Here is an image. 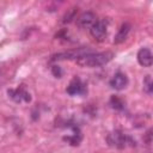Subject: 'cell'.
Returning a JSON list of instances; mask_svg holds the SVG:
<instances>
[{"label": "cell", "instance_id": "cell-1", "mask_svg": "<svg viewBox=\"0 0 153 153\" xmlns=\"http://www.w3.org/2000/svg\"><path fill=\"white\" fill-rule=\"evenodd\" d=\"M114 57V53L111 51H103V53H86L78 57L75 62L81 67H100L106 65Z\"/></svg>", "mask_w": 153, "mask_h": 153}, {"label": "cell", "instance_id": "cell-2", "mask_svg": "<svg viewBox=\"0 0 153 153\" xmlns=\"http://www.w3.org/2000/svg\"><path fill=\"white\" fill-rule=\"evenodd\" d=\"M106 141H108L109 146L115 147V148H124L128 145H130V146L135 145V141L121 130H115V131L110 133L106 137Z\"/></svg>", "mask_w": 153, "mask_h": 153}, {"label": "cell", "instance_id": "cell-3", "mask_svg": "<svg viewBox=\"0 0 153 153\" xmlns=\"http://www.w3.org/2000/svg\"><path fill=\"white\" fill-rule=\"evenodd\" d=\"M7 93H8V97L16 103H30L31 102V94L26 91L24 85H20L17 88H10Z\"/></svg>", "mask_w": 153, "mask_h": 153}, {"label": "cell", "instance_id": "cell-4", "mask_svg": "<svg viewBox=\"0 0 153 153\" xmlns=\"http://www.w3.org/2000/svg\"><path fill=\"white\" fill-rule=\"evenodd\" d=\"M106 29H108V24H106V20L104 19H99V20H96V23L90 27V32L92 35V37L96 39V41H104L105 37H106Z\"/></svg>", "mask_w": 153, "mask_h": 153}, {"label": "cell", "instance_id": "cell-5", "mask_svg": "<svg viewBox=\"0 0 153 153\" xmlns=\"http://www.w3.org/2000/svg\"><path fill=\"white\" fill-rule=\"evenodd\" d=\"M66 92L71 96H81L87 92V88H86V85L80 80V78L74 76L71 80V82L68 84Z\"/></svg>", "mask_w": 153, "mask_h": 153}, {"label": "cell", "instance_id": "cell-6", "mask_svg": "<svg viewBox=\"0 0 153 153\" xmlns=\"http://www.w3.org/2000/svg\"><path fill=\"white\" fill-rule=\"evenodd\" d=\"M91 50L87 49V48H80V49H75V50H68V51H63V53H59V54H55L53 55L51 57V61H59V60H71V59H74L76 60L78 57H80L81 55L86 54V53H90Z\"/></svg>", "mask_w": 153, "mask_h": 153}, {"label": "cell", "instance_id": "cell-7", "mask_svg": "<svg viewBox=\"0 0 153 153\" xmlns=\"http://www.w3.org/2000/svg\"><path fill=\"white\" fill-rule=\"evenodd\" d=\"M128 82H129L128 76H127L124 73H122V72H117V73L111 78V80H110L109 84H110L111 88H114V90H116V91H121V90H123V88L127 87Z\"/></svg>", "mask_w": 153, "mask_h": 153}, {"label": "cell", "instance_id": "cell-8", "mask_svg": "<svg viewBox=\"0 0 153 153\" xmlns=\"http://www.w3.org/2000/svg\"><path fill=\"white\" fill-rule=\"evenodd\" d=\"M96 14L92 12H85L76 18V26L80 29H88L96 23Z\"/></svg>", "mask_w": 153, "mask_h": 153}, {"label": "cell", "instance_id": "cell-9", "mask_svg": "<svg viewBox=\"0 0 153 153\" xmlns=\"http://www.w3.org/2000/svg\"><path fill=\"white\" fill-rule=\"evenodd\" d=\"M136 59H137V62L142 67H149V66L153 65V54L147 48H141L137 51Z\"/></svg>", "mask_w": 153, "mask_h": 153}, {"label": "cell", "instance_id": "cell-10", "mask_svg": "<svg viewBox=\"0 0 153 153\" xmlns=\"http://www.w3.org/2000/svg\"><path fill=\"white\" fill-rule=\"evenodd\" d=\"M71 128H72V134L65 136L63 140L67 141L72 146H78L80 143V141H81V137H82L81 136V131H80V129H79V127L76 124L71 126Z\"/></svg>", "mask_w": 153, "mask_h": 153}, {"label": "cell", "instance_id": "cell-11", "mask_svg": "<svg viewBox=\"0 0 153 153\" xmlns=\"http://www.w3.org/2000/svg\"><path fill=\"white\" fill-rule=\"evenodd\" d=\"M130 29H131V25H130L129 23H123V24L121 25V27L118 29V31H117L115 38H114V43H115V44L122 43V42L127 38V36H128Z\"/></svg>", "mask_w": 153, "mask_h": 153}, {"label": "cell", "instance_id": "cell-12", "mask_svg": "<svg viewBox=\"0 0 153 153\" xmlns=\"http://www.w3.org/2000/svg\"><path fill=\"white\" fill-rule=\"evenodd\" d=\"M110 105L115 110H118V111L124 110V102L118 96H111V98H110Z\"/></svg>", "mask_w": 153, "mask_h": 153}, {"label": "cell", "instance_id": "cell-13", "mask_svg": "<svg viewBox=\"0 0 153 153\" xmlns=\"http://www.w3.org/2000/svg\"><path fill=\"white\" fill-rule=\"evenodd\" d=\"M145 88L148 93H153V80H151L148 76L145 80Z\"/></svg>", "mask_w": 153, "mask_h": 153}, {"label": "cell", "instance_id": "cell-14", "mask_svg": "<svg viewBox=\"0 0 153 153\" xmlns=\"http://www.w3.org/2000/svg\"><path fill=\"white\" fill-rule=\"evenodd\" d=\"M51 71H53V74H54L56 78H60V76L62 75V71H61V68H60L59 66H53Z\"/></svg>", "mask_w": 153, "mask_h": 153}]
</instances>
